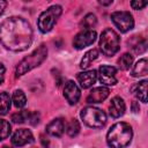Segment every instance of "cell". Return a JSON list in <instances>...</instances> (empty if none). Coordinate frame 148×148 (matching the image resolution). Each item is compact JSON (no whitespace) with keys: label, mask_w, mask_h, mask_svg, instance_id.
<instances>
[{"label":"cell","mask_w":148,"mask_h":148,"mask_svg":"<svg viewBox=\"0 0 148 148\" xmlns=\"http://www.w3.org/2000/svg\"><path fill=\"white\" fill-rule=\"evenodd\" d=\"M31 42L32 29L23 17L12 16L0 24V43L7 50L21 52L27 50Z\"/></svg>","instance_id":"obj_1"},{"label":"cell","mask_w":148,"mask_h":148,"mask_svg":"<svg viewBox=\"0 0 148 148\" xmlns=\"http://www.w3.org/2000/svg\"><path fill=\"white\" fill-rule=\"evenodd\" d=\"M133 131L130 124L120 121L112 125L106 134V142L111 148H125L132 141Z\"/></svg>","instance_id":"obj_2"},{"label":"cell","mask_w":148,"mask_h":148,"mask_svg":"<svg viewBox=\"0 0 148 148\" xmlns=\"http://www.w3.org/2000/svg\"><path fill=\"white\" fill-rule=\"evenodd\" d=\"M46 57H47V47L45 44H42L32 53H30L18 62L15 71L16 76H22L25 73L30 72L31 69L38 67L46 59Z\"/></svg>","instance_id":"obj_3"},{"label":"cell","mask_w":148,"mask_h":148,"mask_svg":"<svg viewBox=\"0 0 148 148\" xmlns=\"http://www.w3.org/2000/svg\"><path fill=\"white\" fill-rule=\"evenodd\" d=\"M99 47H101V51L103 54H105L108 57L114 56L120 49L119 35L110 28L105 29L101 34V37H99Z\"/></svg>","instance_id":"obj_4"},{"label":"cell","mask_w":148,"mask_h":148,"mask_svg":"<svg viewBox=\"0 0 148 148\" xmlns=\"http://www.w3.org/2000/svg\"><path fill=\"white\" fill-rule=\"evenodd\" d=\"M81 119L83 123L92 128H101L106 123V114L103 110L95 106H87L81 110Z\"/></svg>","instance_id":"obj_5"},{"label":"cell","mask_w":148,"mask_h":148,"mask_svg":"<svg viewBox=\"0 0 148 148\" xmlns=\"http://www.w3.org/2000/svg\"><path fill=\"white\" fill-rule=\"evenodd\" d=\"M61 10H62L61 9V6H59V5H53L50 8H47L46 10H44L39 15L38 22H37L39 30L42 32H44V34L51 31L52 28L54 27L58 17L61 14Z\"/></svg>","instance_id":"obj_6"},{"label":"cell","mask_w":148,"mask_h":148,"mask_svg":"<svg viewBox=\"0 0 148 148\" xmlns=\"http://www.w3.org/2000/svg\"><path fill=\"white\" fill-rule=\"evenodd\" d=\"M111 20L121 32H127L134 27V20L130 12H114L111 14Z\"/></svg>","instance_id":"obj_7"},{"label":"cell","mask_w":148,"mask_h":148,"mask_svg":"<svg viewBox=\"0 0 148 148\" xmlns=\"http://www.w3.org/2000/svg\"><path fill=\"white\" fill-rule=\"evenodd\" d=\"M97 37V34L95 30H83L81 32H79L74 39H73V46L76 50H82L83 47H87L89 45H91L95 39Z\"/></svg>","instance_id":"obj_8"},{"label":"cell","mask_w":148,"mask_h":148,"mask_svg":"<svg viewBox=\"0 0 148 148\" xmlns=\"http://www.w3.org/2000/svg\"><path fill=\"white\" fill-rule=\"evenodd\" d=\"M97 74L99 76V81L102 84L105 86H114L117 83V79H116V73L117 69L113 66H109V65H102L98 69Z\"/></svg>","instance_id":"obj_9"},{"label":"cell","mask_w":148,"mask_h":148,"mask_svg":"<svg viewBox=\"0 0 148 148\" xmlns=\"http://www.w3.org/2000/svg\"><path fill=\"white\" fill-rule=\"evenodd\" d=\"M64 96L71 105L76 104L79 102L80 96H81V91L74 81H67L66 82V84L64 87Z\"/></svg>","instance_id":"obj_10"},{"label":"cell","mask_w":148,"mask_h":148,"mask_svg":"<svg viewBox=\"0 0 148 148\" xmlns=\"http://www.w3.org/2000/svg\"><path fill=\"white\" fill-rule=\"evenodd\" d=\"M31 142H34V135L27 128L17 130L14 133V135L12 136V143L16 147H22V146H25Z\"/></svg>","instance_id":"obj_11"},{"label":"cell","mask_w":148,"mask_h":148,"mask_svg":"<svg viewBox=\"0 0 148 148\" xmlns=\"http://www.w3.org/2000/svg\"><path fill=\"white\" fill-rule=\"evenodd\" d=\"M110 94V90L106 88V87H97V88H94L89 95L87 96V102L90 103V104H94V103H101L103 102Z\"/></svg>","instance_id":"obj_12"},{"label":"cell","mask_w":148,"mask_h":148,"mask_svg":"<svg viewBox=\"0 0 148 148\" xmlns=\"http://www.w3.org/2000/svg\"><path fill=\"white\" fill-rule=\"evenodd\" d=\"M125 109H126L125 102L121 97L116 96L111 99V103H110V106H109V112H110L111 117H113V118L121 117L125 113Z\"/></svg>","instance_id":"obj_13"},{"label":"cell","mask_w":148,"mask_h":148,"mask_svg":"<svg viewBox=\"0 0 148 148\" xmlns=\"http://www.w3.org/2000/svg\"><path fill=\"white\" fill-rule=\"evenodd\" d=\"M97 80V72L95 69L92 71H86V72H81L77 74V81L80 83V86L83 89H87L89 87H91Z\"/></svg>","instance_id":"obj_14"},{"label":"cell","mask_w":148,"mask_h":148,"mask_svg":"<svg viewBox=\"0 0 148 148\" xmlns=\"http://www.w3.org/2000/svg\"><path fill=\"white\" fill-rule=\"evenodd\" d=\"M65 131V123L61 118H56L46 125V132L52 136H61Z\"/></svg>","instance_id":"obj_15"},{"label":"cell","mask_w":148,"mask_h":148,"mask_svg":"<svg viewBox=\"0 0 148 148\" xmlns=\"http://www.w3.org/2000/svg\"><path fill=\"white\" fill-rule=\"evenodd\" d=\"M147 80H142L132 87L133 95L143 103H147Z\"/></svg>","instance_id":"obj_16"},{"label":"cell","mask_w":148,"mask_h":148,"mask_svg":"<svg viewBox=\"0 0 148 148\" xmlns=\"http://www.w3.org/2000/svg\"><path fill=\"white\" fill-rule=\"evenodd\" d=\"M147 74H148V62L146 58H142L134 65L131 75L134 77H139V76H145Z\"/></svg>","instance_id":"obj_17"},{"label":"cell","mask_w":148,"mask_h":148,"mask_svg":"<svg viewBox=\"0 0 148 148\" xmlns=\"http://www.w3.org/2000/svg\"><path fill=\"white\" fill-rule=\"evenodd\" d=\"M97 58H98V51H97L96 49L89 50L88 52L84 53V56H83V58H82V60H81V62H80V67H81L82 69L89 67L90 64H91L94 60H96Z\"/></svg>","instance_id":"obj_18"},{"label":"cell","mask_w":148,"mask_h":148,"mask_svg":"<svg viewBox=\"0 0 148 148\" xmlns=\"http://www.w3.org/2000/svg\"><path fill=\"white\" fill-rule=\"evenodd\" d=\"M10 103H12V98L9 94H7L6 91L0 92V114L3 116L9 111Z\"/></svg>","instance_id":"obj_19"},{"label":"cell","mask_w":148,"mask_h":148,"mask_svg":"<svg viewBox=\"0 0 148 148\" xmlns=\"http://www.w3.org/2000/svg\"><path fill=\"white\" fill-rule=\"evenodd\" d=\"M12 101H13V103L16 108H23L27 104V98H25V95H24L23 90H21V89L15 90L14 94H13Z\"/></svg>","instance_id":"obj_20"},{"label":"cell","mask_w":148,"mask_h":148,"mask_svg":"<svg viewBox=\"0 0 148 148\" xmlns=\"http://www.w3.org/2000/svg\"><path fill=\"white\" fill-rule=\"evenodd\" d=\"M133 62V56H131L130 53H124L123 56H120V58L118 59V65L119 68L123 71H127L131 68Z\"/></svg>","instance_id":"obj_21"},{"label":"cell","mask_w":148,"mask_h":148,"mask_svg":"<svg viewBox=\"0 0 148 148\" xmlns=\"http://www.w3.org/2000/svg\"><path fill=\"white\" fill-rule=\"evenodd\" d=\"M80 24L84 28V30H91V28H94L97 24V18L94 14H87Z\"/></svg>","instance_id":"obj_22"},{"label":"cell","mask_w":148,"mask_h":148,"mask_svg":"<svg viewBox=\"0 0 148 148\" xmlns=\"http://www.w3.org/2000/svg\"><path fill=\"white\" fill-rule=\"evenodd\" d=\"M66 132L69 136L74 138L79 134L80 132V123L76 120V119H72L68 124H67V127H66Z\"/></svg>","instance_id":"obj_23"},{"label":"cell","mask_w":148,"mask_h":148,"mask_svg":"<svg viewBox=\"0 0 148 148\" xmlns=\"http://www.w3.org/2000/svg\"><path fill=\"white\" fill-rule=\"evenodd\" d=\"M10 132H12L10 124L5 119H0V141L7 139Z\"/></svg>","instance_id":"obj_24"},{"label":"cell","mask_w":148,"mask_h":148,"mask_svg":"<svg viewBox=\"0 0 148 148\" xmlns=\"http://www.w3.org/2000/svg\"><path fill=\"white\" fill-rule=\"evenodd\" d=\"M29 111L27 110H23V111H18L16 113H14L12 116V120L15 123V124H22V123H25L28 121V117H29Z\"/></svg>","instance_id":"obj_25"},{"label":"cell","mask_w":148,"mask_h":148,"mask_svg":"<svg viewBox=\"0 0 148 148\" xmlns=\"http://www.w3.org/2000/svg\"><path fill=\"white\" fill-rule=\"evenodd\" d=\"M132 49H133V51L135 52V53H139V54H141V53H143L146 50H147V40L143 38V39H140L139 42H136L133 46H132Z\"/></svg>","instance_id":"obj_26"},{"label":"cell","mask_w":148,"mask_h":148,"mask_svg":"<svg viewBox=\"0 0 148 148\" xmlns=\"http://www.w3.org/2000/svg\"><path fill=\"white\" fill-rule=\"evenodd\" d=\"M28 123L32 126H36L39 123V113L38 112H30L28 117Z\"/></svg>","instance_id":"obj_27"},{"label":"cell","mask_w":148,"mask_h":148,"mask_svg":"<svg viewBox=\"0 0 148 148\" xmlns=\"http://www.w3.org/2000/svg\"><path fill=\"white\" fill-rule=\"evenodd\" d=\"M147 1H140V0H136V1H132L131 2V6H132V8L133 9H142L143 7H146L147 6Z\"/></svg>","instance_id":"obj_28"},{"label":"cell","mask_w":148,"mask_h":148,"mask_svg":"<svg viewBox=\"0 0 148 148\" xmlns=\"http://www.w3.org/2000/svg\"><path fill=\"white\" fill-rule=\"evenodd\" d=\"M5 72H6V68H5V66L0 62V84L3 82V79H5Z\"/></svg>","instance_id":"obj_29"},{"label":"cell","mask_w":148,"mask_h":148,"mask_svg":"<svg viewBox=\"0 0 148 148\" xmlns=\"http://www.w3.org/2000/svg\"><path fill=\"white\" fill-rule=\"evenodd\" d=\"M131 106H132V111H133V112H135V113L139 112L140 106H139V103H138V102H135V101L132 102V105H131Z\"/></svg>","instance_id":"obj_30"},{"label":"cell","mask_w":148,"mask_h":148,"mask_svg":"<svg viewBox=\"0 0 148 148\" xmlns=\"http://www.w3.org/2000/svg\"><path fill=\"white\" fill-rule=\"evenodd\" d=\"M6 6H7V2L6 1H2V0H0V16L2 15V13L5 12V8H6Z\"/></svg>","instance_id":"obj_31"},{"label":"cell","mask_w":148,"mask_h":148,"mask_svg":"<svg viewBox=\"0 0 148 148\" xmlns=\"http://www.w3.org/2000/svg\"><path fill=\"white\" fill-rule=\"evenodd\" d=\"M99 5H103V6H108V5H111L112 3V0H109V1H103V0H99L98 1Z\"/></svg>","instance_id":"obj_32"},{"label":"cell","mask_w":148,"mask_h":148,"mask_svg":"<svg viewBox=\"0 0 148 148\" xmlns=\"http://www.w3.org/2000/svg\"><path fill=\"white\" fill-rule=\"evenodd\" d=\"M2 148H9V147H2Z\"/></svg>","instance_id":"obj_33"}]
</instances>
